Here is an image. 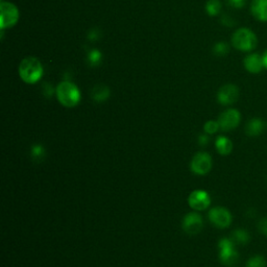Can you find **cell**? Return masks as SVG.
I'll return each instance as SVG.
<instances>
[{
	"mask_svg": "<svg viewBox=\"0 0 267 267\" xmlns=\"http://www.w3.org/2000/svg\"><path fill=\"white\" fill-rule=\"evenodd\" d=\"M251 11L255 19L267 22V0H252Z\"/></svg>",
	"mask_w": 267,
	"mask_h": 267,
	"instance_id": "cell-13",
	"label": "cell"
},
{
	"mask_svg": "<svg viewBox=\"0 0 267 267\" xmlns=\"http://www.w3.org/2000/svg\"><path fill=\"white\" fill-rule=\"evenodd\" d=\"M209 218L217 228H228L232 223V215L225 208H214L209 212Z\"/></svg>",
	"mask_w": 267,
	"mask_h": 267,
	"instance_id": "cell-9",
	"label": "cell"
},
{
	"mask_svg": "<svg viewBox=\"0 0 267 267\" xmlns=\"http://www.w3.org/2000/svg\"><path fill=\"white\" fill-rule=\"evenodd\" d=\"M247 267H266V260L262 256H255L249 260Z\"/></svg>",
	"mask_w": 267,
	"mask_h": 267,
	"instance_id": "cell-22",
	"label": "cell"
},
{
	"mask_svg": "<svg viewBox=\"0 0 267 267\" xmlns=\"http://www.w3.org/2000/svg\"><path fill=\"white\" fill-rule=\"evenodd\" d=\"M203 218L197 213H189L183 220V229L186 233L190 235L199 234L203 229Z\"/></svg>",
	"mask_w": 267,
	"mask_h": 267,
	"instance_id": "cell-10",
	"label": "cell"
},
{
	"mask_svg": "<svg viewBox=\"0 0 267 267\" xmlns=\"http://www.w3.org/2000/svg\"><path fill=\"white\" fill-rule=\"evenodd\" d=\"M222 22L227 26H233L234 23H235L234 20H232L229 16H224L223 19H222Z\"/></svg>",
	"mask_w": 267,
	"mask_h": 267,
	"instance_id": "cell-26",
	"label": "cell"
},
{
	"mask_svg": "<svg viewBox=\"0 0 267 267\" xmlns=\"http://www.w3.org/2000/svg\"><path fill=\"white\" fill-rule=\"evenodd\" d=\"M240 119L241 115L239 111L235 109H229L219 116L218 123L220 129L225 132H229L236 129L238 124L240 123Z\"/></svg>",
	"mask_w": 267,
	"mask_h": 267,
	"instance_id": "cell-6",
	"label": "cell"
},
{
	"mask_svg": "<svg viewBox=\"0 0 267 267\" xmlns=\"http://www.w3.org/2000/svg\"><path fill=\"white\" fill-rule=\"evenodd\" d=\"M215 144L217 152L223 156H228L229 154H231L232 149H233V143H232V141L227 137H219Z\"/></svg>",
	"mask_w": 267,
	"mask_h": 267,
	"instance_id": "cell-16",
	"label": "cell"
},
{
	"mask_svg": "<svg viewBox=\"0 0 267 267\" xmlns=\"http://www.w3.org/2000/svg\"><path fill=\"white\" fill-rule=\"evenodd\" d=\"M188 203H189V206L192 209H194V210L203 211V210H206V209L210 206L211 199L206 191L195 190L190 194Z\"/></svg>",
	"mask_w": 267,
	"mask_h": 267,
	"instance_id": "cell-11",
	"label": "cell"
},
{
	"mask_svg": "<svg viewBox=\"0 0 267 267\" xmlns=\"http://www.w3.org/2000/svg\"><path fill=\"white\" fill-rule=\"evenodd\" d=\"M97 38H98V34H96V32H94V31L91 32V33L89 34V39H90V40H96Z\"/></svg>",
	"mask_w": 267,
	"mask_h": 267,
	"instance_id": "cell-29",
	"label": "cell"
},
{
	"mask_svg": "<svg viewBox=\"0 0 267 267\" xmlns=\"http://www.w3.org/2000/svg\"><path fill=\"white\" fill-rule=\"evenodd\" d=\"M263 130H264V122L260 118L251 119L246 126V132L251 137L260 135L263 132Z\"/></svg>",
	"mask_w": 267,
	"mask_h": 267,
	"instance_id": "cell-14",
	"label": "cell"
},
{
	"mask_svg": "<svg viewBox=\"0 0 267 267\" xmlns=\"http://www.w3.org/2000/svg\"><path fill=\"white\" fill-rule=\"evenodd\" d=\"M239 98V89L236 85L227 84L219 89L217 93V100L224 106L233 104Z\"/></svg>",
	"mask_w": 267,
	"mask_h": 267,
	"instance_id": "cell-8",
	"label": "cell"
},
{
	"mask_svg": "<svg viewBox=\"0 0 267 267\" xmlns=\"http://www.w3.org/2000/svg\"><path fill=\"white\" fill-rule=\"evenodd\" d=\"M19 74L26 84H34L40 80L43 74V67L37 57L28 56L19 65Z\"/></svg>",
	"mask_w": 267,
	"mask_h": 267,
	"instance_id": "cell-1",
	"label": "cell"
},
{
	"mask_svg": "<svg viewBox=\"0 0 267 267\" xmlns=\"http://www.w3.org/2000/svg\"><path fill=\"white\" fill-rule=\"evenodd\" d=\"M30 154H31V157L32 159L36 161V162H41L44 160L45 158V148L43 147V145L41 144H36L33 145L31 147V150H30Z\"/></svg>",
	"mask_w": 267,
	"mask_h": 267,
	"instance_id": "cell-19",
	"label": "cell"
},
{
	"mask_svg": "<svg viewBox=\"0 0 267 267\" xmlns=\"http://www.w3.org/2000/svg\"><path fill=\"white\" fill-rule=\"evenodd\" d=\"M232 44L240 51L251 52L257 47L258 38L252 29L241 27L232 36Z\"/></svg>",
	"mask_w": 267,
	"mask_h": 267,
	"instance_id": "cell-2",
	"label": "cell"
},
{
	"mask_svg": "<svg viewBox=\"0 0 267 267\" xmlns=\"http://www.w3.org/2000/svg\"><path fill=\"white\" fill-rule=\"evenodd\" d=\"M101 57L102 54L99 50L97 49H92L89 53H88V62L91 66L93 67H96L100 64L101 62Z\"/></svg>",
	"mask_w": 267,
	"mask_h": 267,
	"instance_id": "cell-20",
	"label": "cell"
},
{
	"mask_svg": "<svg viewBox=\"0 0 267 267\" xmlns=\"http://www.w3.org/2000/svg\"><path fill=\"white\" fill-rule=\"evenodd\" d=\"M212 168V158L207 153H199L191 161V170L196 175L204 176Z\"/></svg>",
	"mask_w": 267,
	"mask_h": 267,
	"instance_id": "cell-7",
	"label": "cell"
},
{
	"mask_svg": "<svg viewBox=\"0 0 267 267\" xmlns=\"http://www.w3.org/2000/svg\"><path fill=\"white\" fill-rule=\"evenodd\" d=\"M227 1L232 7L238 8V9L242 8L247 3V0H227Z\"/></svg>",
	"mask_w": 267,
	"mask_h": 267,
	"instance_id": "cell-24",
	"label": "cell"
},
{
	"mask_svg": "<svg viewBox=\"0 0 267 267\" xmlns=\"http://www.w3.org/2000/svg\"><path fill=\"white\" fill-rule=\"evenodd\" d=\"M262 59H263L264 69H267V49L263 52V54H262Z\"/></svg>",
	"mask_w": 267,
	"mask_h": 267,
	"instance_id": "cell-28",
	"label": "cell"
},
{
	"mask_svg": "<svg viewBox=\"0 0 267 267\" xmlns=\"http://www.w3.org/2000/svg\"><path fill=\"white\" fill-rule=\"evenodd\" d=\"M219 127H220V126H219L218 121L216 122V121L210 120V121H208V122L205 124L204 130H205V132H206L207 134H215V133L218 131Z\"/></svg>",
	"mask_w": 267,
	"mask_h": 267,
	"instance_id": "cell-23",
	"label": "cell"
},
{
	"mask_svg": "<svg viewBox=\"0 0 267 267\" xmlns=\"http://www.w3.org/2000/svg\"><path fill=\"white\" fill-rule=\"evenodd\" d=\"M258 229L262 234L267 236V217L261 219L258 224Z\"/></svg>",
	"mask_w": 267,
	"mask_h": 267,
	"instance_id": "cell-25",
	"label": "cell"
},
{
	"mask_svg": "<svg viewBox=\"0 0 267 267\" xmlns=\"http://www.w3.org/2000/svg\"><path fill=\"white\" fill-rule=\"evenodd\" d=\"M110 96V89L104 85H96L93 88L92 91V97L97 102L106 101Z\"/></svg>",
	"mask_w": 267,
	"mask_h": 267,
	"instance_id": "cell-15",
	"label": "cell"
},
{
	"mask_svg": "<svg viewBox=\"0 0 267 267\" xmlns=\"http://www.w3.org/2000/svg\"><path fill=\"white\" fill-rule=\"evenodd\" d=\"M222 9V2L219 0H209L206 4V10L209 16H217Z\"/></svg>",
	"mask_w": 267,
	"mask_h": 267,
	"instance_id": "cell-18",
	"label": "cell"
},
{
	"mask_svg": "<svg viewBox=\"0 0 267 267\" xmlns=\"http://www.w3.org/2000/svg\"><path fill=\"white\" fill-rule=\"evenodd\" d=\"M55 94L64 107L73 108L80 100V92L78 88L70 82H62L56 87Z\"/></svg>",
	"mask_w": 267,
	"mask_h": 267,
	"instance_id": "cell-3",
	"label": "cell"
},
{
	"mask_svg": "<svg viewBox=\"0 0 267 267\" xmlns=\"http://www.w3.org/2000/svg\"><path fill=\"white\" fill-rule=\"evenodd\" d=\"M220 260L228 266H233L238 261V253L234 248V242L230 239H223L219 242Z\"/></svg>",
	"mask_w": 267,
	"mask_h": 267,
	"instance_id": "cell-5",
	"label": "cell"
},
{
	"mask_svg": "<svg viewBox=\"0 0 267 267\" xmlns=\"http://www.w3.org/2000/svg\"><path fill=\"white\" fill-rule=\"evenodd\" d=\"M209 142V138L207 136H201L199 139V143L201 145H206Z\"/></svg>",
	"mask_w": 267,
	"mask_h": 267,
	"instance_id": "cell-27",
	"label": "cell"
},
{
	"mask_svg": "<svg viewBox=\"0 0 267 267\" xmlns=\"http://www.w3.org/2000/svg\"><path fill=\"white\" fill-rule=\"evenodd\" d=\"M243 66H245L246 70L252 74L260 73L264 69L262 55L259 53H250L243 60Z\"/></svg>",
	"mask_w": 267,
	"mask_h": 267,
	"instance_id": "cell-12",
	"label": "cell"
},
{
	"mask_svg": "<svg viewBox=\"0 0 267 267\" xmlns=\"http://www.w3.org/2000/svg\"><path fill=\"white\" fill-rule=\"evenodd\" d=\"M229 51H230V47L226 42H218L214 45V47H213V52L217 56H224L228 54Z\"/></svg>",
	"mask_w": 267,
	"mask_h": 267,
	"instance_id": "cell-21",
	"label": "cell"
},
{
	"mask_svg": "<svg viewBox=\"0 0 267 267\" xmlns=\"http://www.w3.org/2000/svg\"><path fill=\"white\" fill-rule=\"evenodd\" d=\"M250 234L243 229H238L234 231L233 234H232V241L239 243V245H246V243L250 241Z\"/></svg>",
	"mask_w": 267,
	"mask_h": 267,
	"instance_id": "cell-17",
	"label": "cell"
},
{
	"mask_svg": "<svg viewBox=\"0 0 267 267\" xmlns=\"http://www.w3.org/2000/svg\"><path fill=\"white\" fill-rule=\"evenodd\" d=\"M19 19L17 6L10 2H1L0 4V28L2 30L14 26Z\"/></svg>",
	"mask_w": 267,
	"mask_h": 267,
	"instance_id": "cell-4",
	"label": "cell"
}]
</instances>
